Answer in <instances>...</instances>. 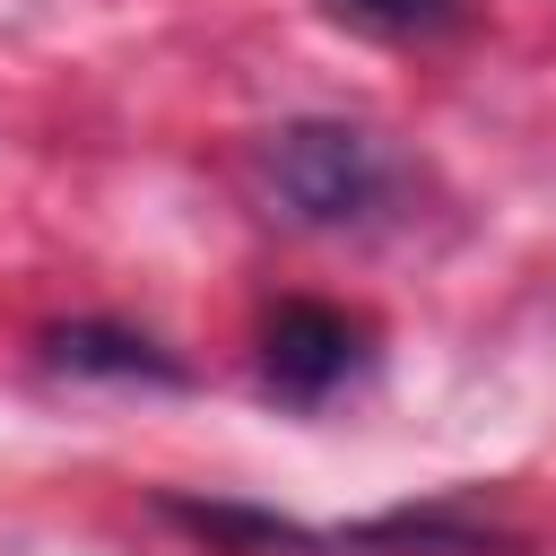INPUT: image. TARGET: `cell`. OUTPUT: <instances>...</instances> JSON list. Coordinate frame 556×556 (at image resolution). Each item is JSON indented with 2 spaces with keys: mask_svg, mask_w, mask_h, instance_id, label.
Segmentation results:
<instances>
[{
  "mask_svg": "<svg viewBox=\"0 0 556 556\" xmlns=\"http://www.w3.org/2000/svg\"><path fill=\"white\" fill-rule=\"evenodd\" d=\"M261 182H269V200L295 217V226H313V235H348V226H374L382 208H391V191H400V165H391V148L374 139V130H356V122H287V130H269V148H261Z\"/></svg>",
  "mask_w": 556,
  "mask_h": 556,
  "instance_id": "6da1fadb",
  "label": "cell"
},
{
  "mask_svg": "<svg viewBox=\"0 0 556 556\" xmlns=\"http://www.w3.org/2000/svg\"><path fill=\"white\" fill-rule=\"evenodd\" d=\"M348 374H365V321H348L339 304H278L261 321V382L287 408H321Z\"/></svg>",
  "mask_w": 556,
  "mask_h": 556,
  "instance_id": "7a4b0ae2",
  "label": "cell"
},
{
  "mask_svg": "<svg viewBox=\"0 0 556 556\" xmlns=\"http://www.w3.org/2000/svg\"><path fill=\"white\" fill-rule=\"evenodd\" d=\"M43 365L78 374V382H156V391H182V365L148 330H122V321H52L43 330Z\"/></svg>",
  "mask_w": 556,
  "mask_h": 556,
  "instance_id": "3957f363",
  "label": "cell"
},
{
  "mask_svg": "<svg viewBox=\"0 0 556 556\" xmlns=\"http://www.w3.org/2000/svg\"><path fill=\"white\" fill-rule=\"evenodd\" d=\"M330 9L374 26V35H443L460 17V0H330Z\"/></svg>",
  "mask_w": 556,
  "mask_h": 556,
  "instance_id": "277c9868",
  "label": "cell"
}]
</instances>
